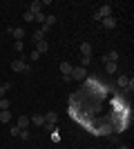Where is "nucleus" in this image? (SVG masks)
Wrapping results in <instances>:
<instances>
[{"instance_id": "f257e3e1", "label": "nucleus", "mask_w": 134, "mask_h": 149, "mask_svg": "<svg viewBox=\"0 0 134 149\" xmlns=\"http://www.w3.org/2000/svg\"><path fill=\"white\" fill-rule=\"evenodd\" d=\"M107 16H112V7L109 5H103L98 11H94V20H103V18H107Z\"/></svg>"}, {"instance_id": "f03ea898", "label": "nucleus", "mask_w": 134, "mask_h": 149, "mask_svg": "<svg viewBox=\"0 0 134 149\" xmlns=\"http://www.w3.org/2000/svg\"><path fill=\"white\" fill-rule=\"evenodd\" d=\"M85 76H87L85 67H74V69H72V74H69V78H72V80H83Z\"/></svg>"}, {"instance_id": "7ed1b4c3", "label": "nucleus", "mask_w": 134, "mask_h": 149, "mask_svg": "<svg viewBox=\"0 0 134 149\" xmlns=\"http://www.w3.org/2000/svg\"><path fill=\"white\" fill-rule=\"evenodd\" d=\"M29 123L36 125V127H43L45 125V116L43 113H34V116H29Z\"/></svg>"}, {"instance_id": "20e7f679", "label": "nucleus", "mask_w": 134, "mask_h": 149, "mask_svg": "<svg viewBox=\"0 0 134 149\" xmlns=\"http://www.w3.org/2000/svg\"><path fill=\"white\" fill-rule=\"evenodd\" d=\"M40 9H43V2H40V0H34L32 5H29V9H27V11H32L34 16H36V13H40Z\"/></svg>"}, {"instance_id": "39448f33", "label": "nucleus", "mask_w": 134, "mask_h": 149, "mask_svg": "<svg viewBox=\"0 0 134 149\" xmlns=\"http://www.w3.org/2000/svg\"><path fill=\"white\" fill-rule=\"evenodd\" d=\"M25 67H27V62L22 60V58H20V60H13V62H11V69H13V71H25Z\"/></svg>"}, {"instance_id": "423d86ee", "label": "nucleus", "mask_w": 134, "mask_h": 149, "mask_svg": "<svg viewBox=\"0 0 134 149\" xmlns=\"http://www.w3.org/2000/svg\"><path fill=\"white\" fill-rule=\"evenodd\" d=\"M72 69H74V65H72V62H60V74H63V76H69Z\"/></svg>"}, {"instance_id": "0eeeda50", "label": "nucleus", "mask_w": 134, "mask_h": 149, "mask_svg": "<svg viewBox=\"0 0 134 149\" xmlns=\"http://www.w3.org/2000/svg\"><path fill=\"white\" fill-rule=\"evenodd\" d=\"M101 22H103V27H105V29H114V27H116V20L112 18V16H107V18H103Z\"/></svg>"}, {"instance_id": "6e6552de", "label": "nucleus", "mask_w": 134, "mask_h": 149, "mask_svg": "<svg viewBox=\"0 0 134 149\" xmlns=\"http://www.w3.org/2000/svg\"><path fill=\"white\" fill-rule=\"evenodd\" d=\"M29 116H20L18 118V125H16V127H18V129H27V127H29Z\"/></svg>"}, {"instance_id": "1a4fd4ad", "label": "nucleus", "mask_w": 134, "mask_h": 149, "mask_svg": "<svg viewBox=\"0 0 134 149\" xmlns=\"http://www.w3.org/2000/svg\"><path fill=\"white\" fill-rule=\"evenodd\" d=\"M47 49H49V45L45 42V40H38V42H36V49H34V51H38V54H45Z\"/></svg>"}, {"instance_id": "9d476101", "label": "nucleus", "mask_w": 134, "mask_h": 149, "mask_svg": "<svg viewBox=\"0 0 134 149\" xmlns=\"http://www.w3.org/2000/svg\"><path fill=\"white\" fill-rule=\"evenodd\" d=\"M11 36L16 38V40H22V36H25V29H22V27H13Z\"/></svg>"}, {"instance_id": "9b49d317", "label": "nucleus", "mask_w": 134, "mask_h": 149, "mask_svg": "<svg viewBox=\"0 0 134 149\" xmlns=\"http://www.w3.org/2000/svg\"><path fill=\"white\" fill-rule=\"evenodd\" d=\"M116 69H119V65H116V62H105V71H107V74L109 76H112V74H116Z\"/></svg>"}, {"instance_id": "f8f14e48", "label": "nucleus", "mask_w": 134, "mask_h": 149, "mask_svg": "<svg viewBox=\"0 0 134 149\" xmlns=\"http://www.w3.org/2000/svg\"><path fill=\"white\" fill-rule=\"evenodd\" d=\"M56 118H58L56 111H47V113H45V123H54V125H56Z\"/></svg>"}, {"instance_id": "ddd939ff", "label": "nucleus", "mask_w": 134, "mask_h": 149, "mask_svg": "<svg viewBox=\"0 0 134 149\" xmlns=\"http://www.w3.org/2000/svg\"><path fill=\"white\" fill-rule=\"evenodd\" d=\"M81 54H83V56H89V54H92V45L83 42V45H81Z\"/></svg>"}, {"instance_id": "4468645a", "label": "nucleus", "mask_w": 134, "mask_h": 149, "mask_svg": "<svg viewBox=\"0 0 134 149\" xmlns=\"http://www.w3.org/2000/svg\"><path fill=\"white\" fill-rule=\"evenodd\" d=\"M9 120H11V113H9V109L0 111V123H9Z\"/></svg>"}, {"instance_id": "2eb2a0df", "label": "nucleus", "mask_w": 134, "mask_h": 149, "mask_svg": "<svg viewBox=\"0 0 134 149\" xmlns=\"http://www.w3.org/2000/svg\"><path fill=\"white\" fill-rule=\"evenodd\" d=\"M45 33H47L45 29H38V31H34V40H36V42H38V40H45Z\"/></svg>"}, {"instance_id": "dca6fc26", "label": "nucleus", "mask_w": 134, "mask_h": 149, "mask_svg": "<svg viewBox=\"0 0 134 149\" xmlns=\"http://www.w3.org/2000/svg\"><path fill=\"white\" fill-rule=\"evenodd\" d=\"M45 18H47V16H45L43 11H40V13H36V16H34V20H36V22H40V25H45Z\"/></svg>"}, {"instance_id": "f3484780", "label": "nucleus", "mask_w": 134, "mask_h": 149, "mask_svg": "<svg viewBox=\"0 0 134 149\" xmlns=\"http://www.w3.org/2000/svg\"><path fill=\"white\" fill-rule=\"evenodd\" d=\"M128 82H130L128 76H119V85H121V87H128Z\"/></svg>"}, {"instance_id": "a211bd4d", "label": "nucleus", "mask_w": 134, "mask_h": 149, "mask_svg": "<svg viewBox=\"0 0 134 149\" xmlns=\"http://www.w3.org/2000/svg\"><path fill=\"white\" fill-rule=\"evenodd\" d=\"M5 109H9V100H7V98H0V111H5Z\"/></svg>"}, {"instance_id": "6ab92c4d", "label": "nucleus", "mask_w": 134, "mask_h": 149, "mask_svg": "<svg viewBox=\"0 0 134 149\" xmlns=\"http://www.w3.org/2000/svg\"><path fill=\"white\" fill-rule=\"evenodd\" d=\"M13 49H16V51H22V49H25V42H22V40H16V42H13Z\"/></svg>"}, {"instance_id": "aec40b11", "label": "nucleus", "mask_w": 134, "mask_h": 149, "mask_svg": "<svg viewBox=\"0 0 134 149\" xmlns=\"http://www.w3.org/2000/svg\"><path fill=\"white\" fill-rule=\"evenodd\" d=\"M18 136L22 138V140H29V138H32V134H29L27 129H20V134H18Z\"/></svg>"}, {"instance_id": "412c9836", "label": "nucleus", "mask_w": 134, "mask_h": 149, "mask_svg": "<svg viewBox=\"0 0 134 149\" xmlns=\"http://www.w3.org/2000/svg\"><path fill=\"white\" fill-rule=\"evenodd\" d=\"M89 62H92V58H89V56H83V58H81V67H87Z\"/></svg>"}, {"instance_id": "4be33fe9", "label": "nucleus", "mask_w": 134, "mask_h": 149, "mask_svg": "<svg viewBox=\"0 0 134 149\" xmlns=\"http://www.w3.org/2000/svg\"><path fill=\"white\" fill-rule=\"evenodd\" d=\"M43 127H45L47 131H56V125H54V123H45Z\"/></svg>"}, {"instance_id": "5701e85b", "label": "nucleus", "mask_w": 134, "mask_h": 149, "mask_svg": "<svg viewBox=\"0 0 134 149\" xmlns=\"http://www.w3.org/2000/svg\"><path fill=\"white\" fill-rule=\"evenodd\" d=\"M25 20H27V22H32V20H34V13L32 11H25Z\"/></svg>"}, {"instance_id": "b1692460", "label": "nucleus", "mask_w": 134, "mask_h": 149, "mask_svg": "<svg viewBox=\"0 0 134 149\" xmlns=\"http://www.w3.org/2000/svg\"><path fill=\"white\" fill-rule=\"evenodd\" d=\"M38 58H40V54H38V51H32V56H29V60H38Z\"/></svg>"}, {"instance_id": "393cba45", "label": "nucleus", "mask_w": 134, "mask_h": 149, "mask_svg": "<svg viewBox=\"0 0 134 149\" xmlns=\"http://www.w3.org/2000/svg\"><path fill=\"white\" fill-rule=\"evenodd\" d=\"M9 134H11V136H18L20 129H18V127H11V129H9Z\"/></svg>"}, {"instance_id": "a878e982", "label": "nucleus", "mask_w": 134, "mask_h": 149, "mask_svg": "<svg viewBox=\"0 0 134 149\" xmlns=\"http://www.w3.org/2000/svg\"><path fill=\"white\" fill-rule=\"evenodd\" d=\"M5 91H7V89L2 87V85H0V98H5Z\"/></svg>"}, {"instance_id": "bb28decb", "label": "nucleus", "mask_w": 134, "mask_h": 149, "mask_svg": "<svg viewBox=\"0 0 134 149\" xmlns=\"http://www.w3.org/2000/svg\"><path fill=\"white\" fill-rule=\"evenodd\" d=\"M119 149H128V147H125V145H119Z\"/></svg>"}]
</instances>
